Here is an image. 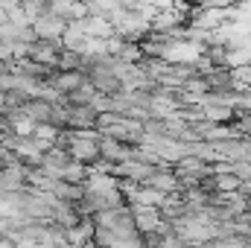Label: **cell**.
<instances>
[{
  "instance_id": "cell-6",
  "label": "cell",
  "mask_w": 251,
  "mask_h": 248,
  "mask_svg": "<svg viewBox=\"0 0 251 248\" xmlns=\"http://www.w3.org/2000/svg\"><path fill=\"white\" fill-rule=\"evenodd\" d=\"M82 67H85V56H79V53H73V50H62V53H59L56 70H82Z\"/></svg>"
},
{
  "instance_id": "cell-8",
  "label": "cell",
  "mask_w": 251,
  "mask_h": 248,
  "mask_svg": "<svg viewBox=\"0 0 251 248\" xmlns=\"http://www.w3.org/2000/svg\"><path fill=\"white\" fill-rule=\"evenodd\" d=\"M9 167H12V152L0 146V173H3V170H9Z\"/></svg>"
},
{
  "instance_id": "cell-3",
  "label": "cell",
  "mask_w": 251,
  "mask_h": 248,
  "mask_svg": "<svg viewBox=\"0 0 251 248\" xmlns=\"http://www.w3.org/2000/svg\"><path fill=\"white\" fill-rule=\"evenodd\" d=\"M100 158L105 164H126V161H131V146H126L114 137L100 134Z\"/></svg>"
},
{
  "instance_id": "cell-9",
  "label": "cell",
  "mask_w": 251,
  "mask_h": 248,
  "mask_svg": "<svg viewBox=\"0 0 251 248\" xmlns=\"http://www.w3.org/2000/svg\"><path fill=\"white\" fill-rule=\"evenodd\" d=\"M0 237H3V231H0Z\"/></svg>"
},
{
  "instance_id": "cell-4",
  "label": "cell",
  "mask_w": 251,
  "mask_h": 248,
  "mask_svg": "<svg viewBox=\"0 0 251 248\" xmlns=\"http://www.w3.org/2000/svg\"><path fill=\"white\" fill-rule=\"evenodd\" d=\"M50 15L62 18L67 24H79L82 18H88V9L82 0H50Z\"/></svg>"
},
{
  "instance_id": "cell-2",
  "label": "cell",
  "mask_w": 251,
  "mask_h": 248,
  "mask_svg": "<svg viewBox=\"0 0 251 248\" xmlns=\"http://www.w3.org/2000/svg\"><path fill=\"white\" fill-rule=\"evenodd\" d=\"M59 53H62V44L32 41V44L26 47V56H24V59L38 62V64H44V67H53V70H56V64H59Z\"/></svg>"
},
{
  "instance_id": "cell-7",
  "label": "cell",
  "mask_w": 251,
  "mask_h": 248,
  "mask_svg": "<svg viewBox=\"0 0 251 248\" xmlns=\"http://www.w3.org/2000/svg\"><path fill=\"white\" fill-rule=\"evenodd\" d=\"M0 62H6V64H12V62H15L12 44H6V41H0Z\"/></svg>"
},
{
  "instance_id": "cell-5",
  "label": "cell",
  "mask_w": 251,
  "mask_h": 248,
  "mask_svg": "<svg viewBox=\"0 0 251 248\" xmlns=\"http://www.w3.org/2000/svg\"><path fill=\"white\" fill-rule=\"evenodd\" d=\"M18 6H21V15L26 18V24H32L35 18L50 12V0H18Z\"/></svg>"
},
{
  "instance_id": "cell-1",
  "label": "cell",
  "mask_w": 251,
  "mask_h": 248,
  "mask_svg": "<svg viewBox=\"0 0 251 248\" xmlns=\"http://www.w3.org/2000/svg\"><path fill=\"white\" fill-rule=\"evenodd\" d=\"M32 35H35V41H47V44H62L64 32H67V21H62V18H56V15H41V18H35L32 24Z\"/></svg>"
}]
</instances>
